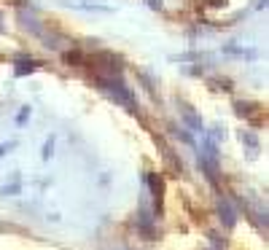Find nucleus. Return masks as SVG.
Returning <instances> with one entry per match:
<instances>
[{
    "label": "nucleus",
    "instance_id": "nucleus-5",
    "mask_svg": "<svg viewBox=\"0 0 269 250\" xmlns=\"http://www.w3.org/2000/svg\"><path fill=\"white\" fill-rule=\"evenodd\" d=\"M180 113H183V121L188 124V130H191V132H205V130H202V118L197 116V113H194L191 105L180 102Z\"/></svg>",
    "mask_w": 269,
    "mask_h": 250
},
{
    "label": "nucleus",
    "instance_id": "nucleus-12",
    "mask_svg": "<svg viewBox=\"0 0 269 250\" xmlns=\"http://www.w3.org/2000/svg\"><path fill=\"white\" fill-rule=\"evenodd\" d=\"M239 140H245L250 146V151H258V140L253 138V134H248V132H239Z\"/></svg>",
    "mask_w": 269,
    "mask_h": 250
},
{
    "label": "nucleus",
    "instance_id": "nucleus-8",
    "mask_svg": "<svg viewBox=\"0 0 269 250\" xmlns=\"http://www.w3.org/2000/svg\"><path fill=\"white\" fill-rule=\"evenodd\" d=\"M30 113H33V110H30V105H25V108H19V113H17V124H19V126H25L27 121H30Z\"/></svg>",
    "mask_w": 269,
    "mask_h": 250
},
{
    "label": "nucleus",
    "instance_id": "nucleus-11",
    "mask_svg": "<svg viewBox=\"0 0 269 250\" xmlns=\"http://www.w3.org/2000/svg\"><path fill=\"white\" fill-rule=\"evenodd\" d=\"M43 162H49V159H52V156H54V138H49L46 140V146H43Z\"/></svg>",
    "mask_w": 269,
    "mask_h": 250
},
{
    "label": "nucleus",
    "instance_id": "nucleus-7",
    "mask_svg": "<svg viewBox=\"0 0 269 250\" xmlns=\"http://www.w3.org/2000/svg\"><path fill=\"white\" fill-rule=\"evenodd\" d=\"M234 108H237V116H250V113L256 110V105L253 102H237Z\"/></svg>",
    "mask_w": 269,
    "mask_h": 250
},
{
    "label": "nucleus",
    "instance_id": "nucleus-13",
    "mask_svg": "<svg viewBox=\"0 0 269 250\" xmlns=\"http://www.w3.org/2000/svg\"><path fill=\"white\" fill-rule=\"evenodd\" d=\"M14 148H17V142L14 140H9V142H3V146H0V156H6L9 151H14Z\"/></svg>",
    "mask_w": 269,
    "mask_h": 250
},
{
    "label": "nucleus",
    "instance_id": "nucleus-9",
    "mask_svg": "<svg viewBox=\"0 0 269 250\" xmlns=\"http://www.w3.org/2000/svg\"><path fill=\"white\" fill-rule=\"evenodd\" d=\"M19 186H22V180H19V175H17L11 183L3 186V194H19Z\"/></svg>",
    "mask_w": 269,
    "mask_h": 250
},
{
    "label": "nucleus",
    "instance_id": "nucleus-6",
    "mask_svg": "<svg viewBox=\"0 0 269 250\" xmlns=\"http://www.w3.org/2000/svg\"><path fill=\"white\" fill-rule=\"evenodd\" d=\"M65 62H68V65H84L86 56H84L81 52H76V48H73V52H65Z\"/></svg>",
    "mask_w": 269,
    "mask_h": 250
},
{
    "label": "nucleus",
    "instance_id": "nucleus-16",
    "mask_svg": "<svg viewBox=\"0 0 269 250\" xmlns=\"http://www.w3.org/2000/svg\"><path fill=\"white\" fill-rule=\"evenodd\" d=\"M213 250H221V248H218V245H215V248H213Z\"/></svg>",
    "mask_w": 269,
    "mask_h": 250
},
{
    "label": "nucleus",
    "instance_id": "nucleus-4",
    "mask_svg": "<svg viewBox=\"0 0 269 250\" xmlns=\"http://www.w3.org/2000/svg\"><path fill=\"white\" fill-rule=\"evenodd\" d=\"M218 216H221V224L226 226V228H234V224H237L234 210H231V204L223 196H218Z\"/></svg>",
    "mask_w": 269,
    "mask_h": 250
},
{
    "label": "nucleus",
    "instance_id": "nucleus-2",
    "mask_svg": "<svg viewBox=\"0 0 269 250\" xmlns=\"http://www.w3.org/2000/svg\"><path fill=\"white\" fill-rule=\"evenodd\" d=\"M145 183L151 186V191H154V210H156V216H162V199H164V180L159 175L154 172H148L145 175Z\"/></svg>",
    "mask_w": 269,
    "mask_h": 250
},
{
    "label": "nucleus",
    "instance_id": "nucleus-3",
    "mask_svg": "<svg viewBox=\"0 0 269 250\" xmlns=\"http://www.w3.org/2000/svg\"><path fill=\"white\" fill-rule=\"evenodd\" d=\"M41 68H43V62L33 60V56H19V60H17V68H14V76H17V78L30 76V73H35V70H41Z\"/></svg>",
    "mask_w": 269,
    "mask_h": 250
},
{
    "label": "nucleus",
    "instance_id": "nucleus-14",
    "mask_svg": "<svg viewBox=\"0 0 269 250\" xmlns=\"http://www.w3.org/2000/svg\"><path fill=\"white\" fill-rule=\"evenodd\" d=\"M145 3H148V6H151V8H156V11H159V8H162V0H145Z\"/></svg>",
    "mask_w": 269,
    "mask_h": 250
},
{
    "label": "nucleus",
    "instance_id": "nucleus-1",
    "mask_svg": "<svg viewBox=\"0 0 269 250\" xmlns=\"http://www.w3.org/2000/svg\"><path fill=\"white\" fill-rule=\"evenodd\" d=\"M94 81H97V86L105 92V94H111L119 105H124L127 110H137V100L132 97V92H129L124 84H121L119 76H94Z\"/></svg>",
    "mask_w": 269,
    "mask_h": 250
},
{
    "label": "nucleus",
    "instance_id": "nucleus-10",
    "mask_svg": "<svg viewBox=\"0 0 269 250\" xmlns=\"http://www.w3.org/2000/svg\"><path fill=\"white\" fill-rule=\"evenodd\" d=\"M229 54H237V56H248V60H253L256 56V52H250V48H234V46H226Z\"/></svg>",
    "mask_w": 269,
    "mask_h": 250
},
{
    "label": "nucleus",
    "instance_id": "nucleus-15",
    "mask_svg": "<svg viewBox=\"0 0 269 250\" xmlns=\"http://www.w3.org/2000/svg\"><path fill=\"white\" fill-rule=\"evenodd\" d=\"M223 3H226V0H210V6H215V8H218V6H223Z\"/></svg>",
    "mask_w": 269,
    "mask_h": 250
}]
</instances>
